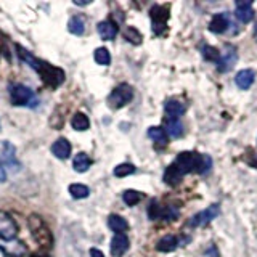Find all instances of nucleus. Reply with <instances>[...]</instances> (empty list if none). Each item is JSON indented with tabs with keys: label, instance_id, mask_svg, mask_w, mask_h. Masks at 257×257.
Returning a JSON list of instances; mask_svg holds the SVG:
<instances>
[{
	"label": "nucleus",
	"instance_id": "nucleus-20",
	"mask_svg": "<svg viewBox=\"0 0 257 257\" xmlns=\"http://www.w3.org/2000/svg\"><path fill=\"white\" fill-rule=\"evenodd\" d=\"M185 112V104L177 100H169L166 103V114L169 119H179Z\"/></svg>",
	"mask_w": 257,
	"mask_h": 257
},
{
	"label": "nucleus",
	"instance_id": "nucleus-41",
	"mask_svg": "<svg viewBox=\"0 0 257 257\" xmlns=\"http://www.w3.org/2000/svg\"><path fill=\"white\" fill-rule=\"evenodd\" d=\"M254 39L257 40V21H255V26H254Z\"/></svg>",
	"mask_w": 257,
	"mask_h": 257
},
{
	"label": "nucleus",
	"instance_id": "nucleus-5",
	"mask_svg": "<svg viewBox=\"0 0 257 257\" xmlns=\"http://www.w3.org/2000/svg\"><path fill=\"white\" fill-rule=\"evenodd\" d=\"M134 98V88L128 84H120L108 96V104L112 109H119Z\"/></svg>",
	"mask_w": 257,
	"mask_h": 257
},
{
	"label": "nucleus",
	"instance_id": "nucleus-35",
	"mask_svg": "<svg viewBox=\"0 0 257 257\" xmlns=\"http://www.w3.org/2000/svg\"><path fill=\"white\" fill-rule=\"evenodd\" d=\"M135 172V166L132 164H119L116 169H114V175L116 177H127Z\"/></svg>",
	"mask_w": 257,
	"mask_h": 257
},
{
	"label": "nucleus",
	"instance_id": "nucleus-27",
	"mask_svg": "<svg viewBox=\"0 0 257 257\" xmlns=\"http://www.w3.org/2000/svg\"><path fill=\"white\" fill-rule=\"evenodd\" d=\"M212 166V159L209 155H198L196 156V164H195V172L196 174H206Z\"/></svg>",
	"mask_w": 257,
	"mask_h": 257
},
{
	"label": "nucleus",
	"instance_id": "nucleus-22",
	"mask_svg": "<svg viewBox=\"0 0 257 257\" xmlns=\"http://www.w3.org/2000/svg\"><path fill=\"white\" fill-rule=\"evenodd\" d=\"M108 227L116 233H124L128 228V223L124 217H120L117 214H111L108 219Z\"/></svg>",
	"mask_w": 257,
	"mask_h": 257
},
{
	"label": "nucleus",
	"instance_id": "nucleus-31",
	"mask_svg": "<svg viewBox=\"0 0 257 257\" xmlns=\"http://www.w3.org/2000/svg\"><path fill=\"white\" fill-rule=\"evenodd\" d=\"M124 37L128 40L131 44H134V45H140L142 44V34L139 32V29H135V28H132V26H128L125 31H124Z\"/></svg>",
	"mask_w": 257,
	"mask_h": 257
},
{
	"label": "nucleus",
	"instance_id": "nucleus-16",
	"mask_svg": "<svg viewBox=\"0 0 257 257\" xmlns=\"http://www.w3.org/2000/svg\"><path fill=\"white\" fill-rule=\"evenodd\" d=\"M52 153L58 159H68L71 155V143L66 139H58L52 145Z\"/></svg>",
	"mask_w": 257,
	"mask_h": 257
},
{
	"label": "nucleus",
	"instance_id": "nucleus-11",
	"mask_svg": "<svg viewBox=\"0 0 257 257\" xmlns=\"http://www.w3.org/2000/svg\"><path fill=\"white\" fill-rule=\"evenodd\" d=\"M0 249L4 251V254H7L8 257H23L26 254L28 247L23 244V241L20 239H0Z\"/></svg>",
	"mask_w": 257,
	"mask_h": 257
},
{
	"label": "nucleus",
	"instance_id": "nucleus-2",
	"mask_svg": "<svg viewBox=\"0 0 257 257\" xmlns=\"http://www.w3.org/2000/svg\"><path fill=\"white\" fill-rule=\"evenodd\" d=\"M10 100L15 106H36L37 104L34 92L23 84H15L10 87Z\"/></svg>",
	"mask_w": 257,
	"mask_h": 257
},
{
	"label": "nucleus",
	"instance_id": "nucleus-36",
	"mask_svg": "<svg viewBox=\"0 0 257 257\" xmlns=\"http://www.w3.org/2000/svg\"><path fill=\"white\" fill-rule=\"evenodd\" d=\"M163 217L166 220H175L177 217H179V209H177L175 206H167L163 211Z\"/></svg>",
	"mask_w": 257,
	"mask_h": 257
},
{
	"label": "nucleus",
	"instance_id": "nucleus-28",
	"mask_svg": "<svg viewBox=\"0 0 257 257\" xmlns=\"http://www.w3.org/2000/svg\"><path fill=\"white\" fill-rule=\"evenodd\" d=\"M72 166H74L76 172H85L87 169L92 166V159L88 158L85 153H79V155L74 158V163H72Z\"/></svg>",
	"mask_w": 257,
	"mask_h": 257
},
{
	"label": "nucleus",
	"instance_id": "nucleus-13",
	"mask_svg": "<svg viewBox=\"0 0 257 257\" xmlns=\"http://www.w3.org/2000/svg\"><path fill=\"white\" fill-rule=\"evenodd\" d=\"M128 249V238L124 233H116L111 239V254L114 257H120L127 252Z\"/></svg>",
	"mask_w": 257,
	"mask_h": 257
},
{
	"label": "nucleus",
	"instance_id": "nucleus-32",
	"mask_svg": "<svg viewBox=\"0 0 257 257\" xmlns=\"http://www.w3.org/2000/svg\"><path fill=\"white\" fill-rule=\"evenodd\" d=\"M203 56L207 61H212V63H219L220 61V52L217 50L215 47H211V45H204L203 47Z\"/></svg>",
	"mask_w": 257,
	"mask_h": 257
},
{
	"label": "nucleus",
	"instance_id": "nucleus-25",
	"mask_svg": "<svg viewBox=\"0 0 257 257\" xmlns=\"http://www.w3.org/2000/svg\"><path fill=\"white\" fill-rule=\"evenodd\" d=\"M166 132L172 139H180L183 135V124L180 122V119H167V128Z\"/></svg>",
	"mask_w": 257,
	"mask_h": 257
},
{
	"label": "nucleus",
	"instance_id": "nucleus-40",
	"mask_svg": "<svg viewBox=\"0 0 257 257\" xmlns=\"http://www.w3.org/2000/svg\"><path fill=\"white\" fill-rule=\"evenodd\" d=\"M90 2H79V0H74V5H88Z\"/></svg>",
	"mask_w": 257,
	"mask_h": 257
},
{
	"label": "nucleus",
	"instance_id": "nucleus-7",
	"mask_svg": "<svg viewBox=\"0 0 257 257\" xmlns=\"http://www.w3.org/2000/svg\"><path fill=\"white\" fill-rule=\"evenodd\" d=\"M16 233H18V225L13 220V217L5 211H0V239H15Z\"/></svg>",
	"mask_w": 257,
	"mask_h": 257
},
{
	"label": "nucleus",
	"instance_id": "nucleus-24",
	"mask_svg": "<svg viewBox=\"0 0 257 257\" xmlns=\"http://www.w3.org/2000/svg\"><path fill=\"white\" fill-rule=\"evenodd\" d=\"M16 50H18V55H20V58L26 63V64H29V66L34 69V71H37V68H39V64H40V60H37L34 55H32L29 50H26V48H23L21 45H16Z\"/></svg>",
	"mask_w": 257,
	"mask_h": 257
},
{
	"label": "nucleus",
	"instance_id": "nucleus-8",
	"mask_svg": "<svg viewBox=\"0 0 257 257\" xmlns=\"http://www.w3.org/2000/svg\"><path fill=\"white\" fill-rule=\"evenodd\" d=\"M219 212H220L219 204L209 206L207 209H204V211L198 212L195 217H193V219L190 220V225H191V227H204V225H207L212 219H215V217L219 215Z\"/></svg>",
	"mask_w": 257,
	"mask_h": 257
},
{
	"label": "nucleus",
	"instance_id": "nucleus-23",
	"mask_svg": "<svg viewBox=\"0 0 257 257\" xmlns=\"http://www.w3.org/2000/svg\"><path fill=\"white\" fill-rule=\"evenodd\" d=\"M68 29L71 34L74 36H82L85 32V20L82 18V16H72V18L69 20L68 23Z\"/></svg>",
	"mask_w": 257,
	"mask_h": 257
},
{
	"label": "nucleus",
	"instance_id": "nucleus-26",
	"mask_svg": "<svg viewBox=\"0 0 257 257\" xmlns=\"http://www.w3.org/2000/svg\"><path fill=\"white\" fill-rule=\"evenodd\" d=\"M71 125H72V128H76V131L84 132L90 127V120H88V117L84 114V112H76L71 119Z\"/></svg>",
	"mask_w": 257,
	"mask_h": 257
},
{
	"label": "nucleus",
	"instance_id": "nucleus-12",
	"mask_svg": "<svg viewBox=\"0 0 257 257\" xmlns=\"http://www.w3.org/2000/svg\"><path fill=\"white\" fill-rule=\"evenodd\" d=\"M236 18L241 23H249L254 18V10H252V2L251 0H238L236 2Z\"/></svg>",
	"mask_w": 257,
	"mask_h": 257
},
{
	"label": "nucleus",
	"instance_id": "nucleus-30",
	"mask_svg": "<svg viewBox=\"0 0 257 257\" xmlns=\"http://www.w3.org/2000/svg\"><path fill=\"white\" fill-rule=\"evenodd\" d=\"M95 61L100 64V66H108V64L111 63V55L108 52V48H96L95 50Z\"/></svg>",
	"mask_w": 257,
	"mask_h": 257
},
{
	"label": "nucleus",
	"instance_id": "nucleus-15",
	"mask_svg": "<svg viewBox=\"0 0 257 257\" xmlns=\"http://www.w3.org/2000/svg\"><path fill=\"white\" fill-rule=\"evenodd\" d=\"M254 79H255V74L252 69H241L235 77V82L241 90H247V88L254 84Z\"/></svg>",
	"mask_w": 257,
	"mask_h": 257
},
{
	"label": "nucleus",
	"instance_id": "nucleus-6",
	"mask_svg": "<svg viewBox=\"0 0 257 257\" xmlns=\"http://www.w3.org/2000/svg\"><path fill=\"white\" fill-rule=\"evenodd\" d=\"M151 21H153V31H155V34H163L164 29H166V24H167V20H169V7L164 5H155L151 8Z\"/></svg>",
	"mask_w": 257,
	"mask_h": 257
},
{
	"label": "nucleus",
	"instance_id": "nucleus-37",
	"mask_svg": "<svg viewBox=\"0 0 257 257\" xmlns=\"http://www.w3.org/2000/svg\"><path fill=\"white\" fill-rule=\"evenodd\" d=\"M90 257H104V254L100 251V249H90Z\"/></svg>",
	"mask_w": 257,
	"mask_h": 257
},
{
	"label": "nucleus",
	"instance_id": "nucleus-38",
	"mask_svg": "<svg viewBox=\"0 0 257 257\" xmlns=\"http://www.w3.org/2000/svg\"><path fill=\"white\" fill-rule=\"evenodd\" d=\"M207 255H209V257H219V252H217L215 246H211V247H209V251H207Z\"/></svg>",
	"mask_w": 257,
	"mask_h": 257
},
{
	"label": "nucleus",
	"instance_id": "nucleus-34",
	"mask_svg": "<svg viewBox=\"0 0 257 257\" xmlns=\"http://www.w3.org/2000/svg\"><path fill=\"white\" fill-rule=\"evenodd\" d=\"M122 199H124V203L127 206H135L137 203H140L142 195L139 191H135V190H127V191H124Z\"/></svg>",
	"mask_w": 257,
	"mask_h": 257
},
{
	"label": "nucleus",
	"instance_id": "nucleus-17",
	"mask_svg": "<svg viewBox=\"0 0 257 257\" xmlns=\"http://www.w3.org/2000/svg\"><path fill=\"white\" fill-rule=\"evenodd\" d=\"M98 34L103 40H112L117 34V26L112 21H101L98 24Z\"/></svg>",
	"mask_w": 257,
	"mask_h": 257
},
{
	"label": "nucleus",
	"instance_id": "nucleus-39",
	"mask_svg": "<svg viewBox=\"0 0 257 257\" xmlns=\"http://www.w3.org/2000/svg\"><path fill=\"white\" fill-rule=\"evenodd\" d=\"M5 179H7V175H5V171L2 167H0V182H5Z\"/></svg>",
	"mask_w": 257,
	"mask_h": 257
},
{
	"label": "nucleus",
	"instance_id": "nucleus-18",
	"mask_svg": "<svg viewBox=\"0 0 257 257\" xmlns=\"http://www.w3.org/2000/svg\"><path fill=\"white\" fill-rule=\"evenodd\" d=\"M177 246H179V239H177L174 235H167L158 241L156 249L159 252H172L177 249Z\"/></svg>",
	"mask_w": 257,
	"mask_h": 257
},
{
	"label": "nucleus",
	"instance_id": "nucleus-19",
	"mask_svg": "<svg viewBox=\"0 0 257 257\" xmlns=\"http://www.w3.org/2000/svg\"><path fill=\"white\" fill-rule=\"evenodd\" d=\"M148 137L153 142H156V145H159V147H166L169 142V135L163 127H150Z\"/></svg>",
	"mask_w": 257,
	"mask_h": 257
},
{
	"label": "nucleus",
	"instance_id": "nucleus-21",
	"mask_svg": "<svg viewBox=\"0 0 257 257\" xmlns=\"http://www.w3.org/2000/svg\"><path fill=\"white\" fill-rule=\"evenodd\" d=\"M182 177H183V174L179 171V167H177L175 164H171L164 172V182L167 185H171V187H175V185L180 183Z\"/></svg>",
	"mask_w": 257,
	"mask_h": 257
},
{
	"label": "nucleus",
	"instance_id": "nucleus-4",
	"mask_svg": "<svg viewBox=\"0 0 257 257\" xmlns=\"http://www.w3.org/2000/svg\"><path fill=\"white\" fill-rule=\"evenodd\" d=\"M0 167L8 169L10 172H18L21 169L20 161L16 159V148L10 142H0Z\"/></svg>",
	"mask_w": 257,
	"mask_h": 257
},
{
	"label": "nucleus",
	"instance_id": "nucleus-14",
	"mask_svg": "<svg viewBox=\"0 0 257 257\" xmlns=\"http://www.w3.org/2000/svg\"><path fill=\"white\" fill-rule=\"evenodd\" d=\"M209 29L215 34H223L225 31L228 29V18L225 13H217L212 16L211 23H209Z\"/></svg>",
	"mask_w": 257,
	"mask_h": 257
},
{
	"label": "nucleus",
	"instance_id": "nucleus-3",
	"mask_svg": "<svg viewBox=\"0 0 257 257\" xmlns=\"http://www.w3.org/2000/svg\"><path fill=\"white\" fill-rule=\"evenodd\" d=\"M29 227H31V233L32 238H34L40 246L44 247H50L53 243V236L50 230L45 227V223L42 222V219L37 215H31L29 219Z\"/></svg>",
	"mask_w": 257,
	"mask_h": 257
},
{
	"label": "nucleus",
	"instance_id": "nucleus-9",
	"mask_svg": "<svg viewBox=\"0 0 257 257\" xmlns=\"http://www.w3.org/2000/svg\"><path fill=\"white\" fill-rule=\"evenodd\" d=\"M236 60H238L236 48L233 45H225L223 52L220 53V61L217 63V69H219V72H227L233 68Z\"/></svg>",
	"mask_w": 257,
	"mask_h": 257
},
{
	"label": "nucleus",
	"instance_id": "nucleus-10",
	"mask_svg": "<svg viewBox=\"0 0 257 257\" xmlns=\"http://www.w3.org/2000/svg\"><path fill=\"white\" fill-rule=\"evenodd\" d=\"M196 156L198 153H190V151H183L180 153L175 159V166L179 167V171L182 174H190L195 172V164H196Z\"/></svg>",
	"mask_w": 257,
	"mask_h": 257
},
{
	"label": "nucleus",
	"instance_id": "nucleus-29",
	"mask_svg": "<svg viewBox=\"0 0 257 257\" xmlns=\"http://www.w3.org/2000/svg\"><path fill=\"white\" fill-rule=\"evenodd\" d=\"M69 193H71L72 198L84 199L90 195V190H88V187H85V185H82V183H72L69 187Z\"/></svg>",
	"mask_w": 257,
	"mask_h": 257
},
{
	"label": "nucleus",
	"instance_id": "nucleus-42",
	"mask_svg": "<svg viewBox=\"0 0 257 257\" xmlns=\"http://www.w3.org/2000/svg\"><path fill=\"white\" fill-rule=\"evenodd\" d=\"M32 257H48V255H32Z\"/></svg>",
	"mask_w": 257,
	"mask_h": 257
},
{
	"label": "nucleus",
	"instance_id": "nucleus-1",
	"mask_svg": "<svg viewBox=\"0 0 257 257\" xmlns=\"http://www.w3.org/2000/svg\"><path fill=\"white\" fill-rule=\"evenodd\" d=\"M37 72H39V76L42 77L44 84H47L48 87H53V88L60 87L64 82V77H66L63 69L56 68V66H53V64L42 61V60H40Z\"/></svg>",
	"mask_w": 257,
	"mask_h": 257
},
{
	"label": "nucleus",
	"instance_id": "nucleus-33",
	"mask_svg": "<svg viewBox=\"0 0 257 257\" xmlns=\"http://www.w3.org/2000/svg\"><path fill=\"white\" fill-rule=\"evenodd\" d=\"M163 211H164V207L161 206L158 201H151V204L148 206V217L151 220H158L163 217Z\"/></svg>",
	"mask_w": 257,
	"mask_h": 257
}]
</instances>
